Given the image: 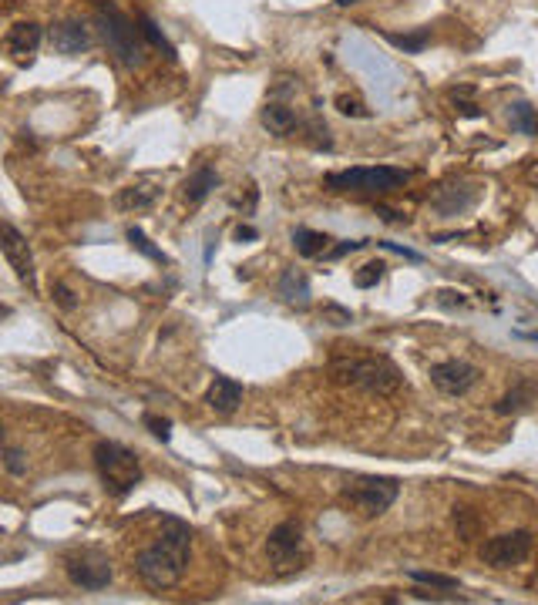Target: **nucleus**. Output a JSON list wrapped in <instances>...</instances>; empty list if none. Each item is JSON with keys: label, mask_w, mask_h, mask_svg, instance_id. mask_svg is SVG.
Instances as JSON below:
<instances>
[{"label": "nucleus", "mask_w": 538, "mask_h": 605, "mask_svg": "<svg viewBox=\"0 0 538 605\" xmlns=\"http://www.w3.org/2000/svg\"><path fill=\"white\" fill-rule=\"evenodd\" d=\"M193 558V529L175 515L162 518V535L135 555V575L152 592L175 589Z\"/></svg>", "instance_id": "obj_1"}, {"label": "nucleus", "mask_w": 538, "mask_h": 605, "mask_svg": "<svg viewBox=\"0 0 538 605\" xmlns=\"http://www.w3.org/2000/svg\"><path fill=\"white\" fill-rule=\"evenodd\" d=\"M330 377L340 387H354L373 397H390L404 387L398 367L377 353H336L330 360Z\"/></svg>", "instance_id": "obj_2"}, {"label": "nucleus", "mask_w": 538, "mask_h": 605, "mask_svg": "<svg viewBox=\"0 0 538 605\" xmlns=\"http://www.w3.org/2000/svg\"><path fill=\"white\" fill-rule=\"evenodd\" d=\"M94 21H98V31H102L104 44H108V51H112V58H115L118 65L125 67V71H135V67L145 65V40H141L145 34H141V27H135V21L118 4L98 0Z\"/></svg>", "instance_id": "obj_3"}, {"label": "nucleus", "mask_w": 538, "mask_h": 605, "mask_svg": "<svg viewBox=\"0 0 538 605\" xmlns=\"http://www.w3.org/2000/svg\"><path fill=\"white\" fill-rule=\"evenodd\" d=\"M94 467H98L104 491L115 494V498L131 494L141 485V477H145L139 454L125 448V444H118V440H98L94 444Z\"/></svg>", "instance_id": "obj_4"}, {"label": "nucleus", "mask_w": 538, "mask_h": 605, "mask_svg": "<svg viewBox=\"0 0 538 605\" xmlns=\"http://www.w3.org/2000/svg\"><path fill=\"white\" fill-rule=\"evenodd\" d=\"M410 182L408 168H394V165H354V168H340L330 172L323 185L330 192H394L400 185Z\"/></svg>", "instance_id": "obj_5"}, {"label": "nucleus", "mask_w": 538, "mask_h": 605, "mask_svg": "<svg viewBox=\"0 0 538 605\" xmlns=\"http://www.w3.org/2000/svg\"><path fill=\"white\" fill-rule=\"evenodd\" d=\"M398 494L400 481L384 475H360L354 481H346L344 491H340V498L363 518H381L384 512H390V504L398 502Z\"/></svg>", "instance_id": "obj_6"}, {"label": "nucleus", "mask_w": 538, "mask_h": 605, "mask_svg": "<svg viewBox=\"0 0 538 605\" xmlns=\"http://www.w3.org/2000/svg\"><path fill=\"white\" fill-rule=\"evenodd\" d=\"M266 558L269 565L280 575H293L307 562V548H303V525L296 518H286L276 529L269 531L266 538Z\"/></svg>", "instance_id": "obj_7"}, {"label": "nucleus", "mask_w": 538, "mask_h": 605, "mask_svg": "<svg viewBox=\"0 0 538 605\" xmlns=\"http://www.w3.org/2000/svg\"><path fill=\"white\" fill-rule=\"evenodd\" d=\"M65 572L71 585H77L81 592H102L115 579L112 558L98 548H81V552L65 555Z\"/></svg>", "instance_id": "obj_8"}, {"label": "nucleus", "mask_w": 538, "mask_h": 605, "mask_svg": "<svg viewBox=\"0 0 538 605\" xmlns=\"http://www.w3.org/2000/svg\"><path fill=\"white\" fill-rule=\"evenodd\" d=\"M532 548H535V535L518 529V531L495 535V538H485L481 548H478V558L491 568H512V565H522L528 555H532Z\"/></svg>", "instance_id": "obj_9"}, {"label": "nucleus", "mask_w": 538, "mask_h": 605, "mask_svg": "<svg viewBox=\"0 0 538 605\" xmlns=\"http://www.w3.org/2000/svg\"><path fill=\"white\" fill-rule=\"evenodd\" d=\"M0 249H4V259H7V266L13 270V276H17L31 293H38V270H34L31 245H27V239L21 236V229L11 226V222L0 226Z\"/></svg>", "instance_id": "obj_10"}, {"label": "nucleus", "mask_w": 538, "mask_h": 605, "mask_svg": "<svg viewBox=\"0 0 538 605\" xmlns=\"http://www.w3.org/2000/svg\"><path fill=\"white\" fill-rule=\"evenodd\" d=\"M478 380H481V370L468 360H441L431 367V384L444 397H464Z\"/></svg>", "instance_id": "obj_11"}, {"label": "nucleus", "mask_w": 538, "mask_h": 605, "mask_svg": "<svg viewBox=\"0 0 538 605\" xmlns=\"http://www.w3.org/2000/svg\"><path fill=\"white\" fill-rule=\"evenodd\" d=\"M48 40H51L54 51L65 54V58H77L81 51L91 48V34L81 21H54L48 27Z\"/></svg>", "instance_id": "obj_12"}, {"label": "nucleus", "mask_w": 538, "mask_h": 605, "mask_svg": "<svg viewBox=\"0 0 538 605\" xmlns=\"http://www.w3.org/2000/svg\"><path fill=\"white\" fill-rule=\"evenodd\" d=\"M481 199V189L478 185H441L435 195H431V206L441 212V216H462L468 209H474V202Z\"/></svg>", "instance_id": "obj_13"}, {"label": "nucleus", "mask_w": 538, "mask_h": 605, "mask_svg": "<svg viewBox=\"0 0 538 605\" xmlns=\"http://www.w3.org/2000/svg\"><path fill=\"white\" fill-rule=\"evenodd\" d=\"M205 404H209V411L229 417V414H236L239 404H243V384L226 374H216L212 384H209V390H205Z\"/></svg>", "instance_id": "obj_14"}, {"label": "nucleus", "mask_w": 538, "mask_h": 605, "mask_svg": "<svg viewBox=\"0 0 538 605\" xmlns=\"http://www.w3.org/2000/svg\"><path fill=\"white\" fill-rule=\"evenodd\" d=\"M40 38H44V27L40 24H34V21H17V24L7 31L4 44H7V54H11V58L24 61V58H31V54L40 48Z\"/></svg>", "instance_id": "obj_15"}, {"label": "nucleus", "mask_w": 538, "mask_h": 605, "mask_svg": "<svg viewBox=\"0 0 538 605\" xmlns=\"http://www.w3.org/2000/svg\"><path fill=\"white\" fill-rule=\"evenodd\" d=\"M276 293L286 307H296V309H307L309 307V297H313V289H309V276L303 270H282L280 283H276Z\"/></svg>", "instance_id": "obj_16"}, {"label": "nucleus", "mask_w": 538, "mask_h": 605, "mask_svg": "<svg viewBox=\"0 0 538 605\" xmlns=\"http://www.w3.org/2000/svg\"><path fill=\"white\" fill-rule=\"evenodd\" d=\"M158 195H162V189L155 182H135V185H125L118 192L115 206L121 212H145V209H152L158 202Z\"/></svg>", "instance_id": "obj_17"}, {"label": "nucleus", "mask_w": 538, "mask_h": 605, "mask_svg": "<svg viewBox=\"0 0 538 605\" xmlns=\"http://www.w3.org/2000/svg\"><path fill=\"white\" fill-rule=\"evenodd\" d=\"M259 121H263V129L269 135H276V138H286V135H293L296 125H300V118H296L293 108H286L280 102H269L263 104V111H259Z\"/></svg>", "instance_id": "obj_18"}, {"label": "nucleus", "mask_w": 538, "mask_h": 605, "mask_svg": "<svg viewBox=\"0 0 538 605\" xmlns=\"http://www.w3.org/2000/svg\"><path fill=\"white\" fill-rule=\"evenodd\" d=\"M219 185V175H216V168H195L193 175L185 179V185H182V199L189 202V206H202L205 199L212 195V189Z\"/></svg>", "instance_id": "obj_19"}, {"label": "nucleus", "mask_w": 538, "mask_h": 605, "mask_svg": "<svg viewBox=\"0 0 538 605\" xmlns=\"http://www.w3.org/2000/svg\"><path fill=\"white\" fill-rule=\"evenodd\" d=\"M330 236L327 232H317V229H307V226H296L293 229V245L300 256L307 259H317V256H327L330 253Z\"/></svg>", "instance_id": "obj_20"}, {"label": "nucleus", "mask_w": 538, "mask_h": 605, "mask_svg": "<svg viewBox=\"0 0 538 605\" xmlns=\"http://www.w3.org/2000/svg\"><path fill=\"white\" fill-rule=\"evenodd\" d=\"M535 394H538V387H535V380H518V384L505 394V397L495 404V411L498 414H522L528 407V404H535Z\"/></svg>", "instance_id": "obj_21"}, {"label": "nucleus", "mask_w": 538, "mask_h": 605, "mask_svg": "<svg viewBox=\"0 0 538 605\" xmlns=\"http://www.w3.org/2000/svg\"><path fill=\"white\" fill-rule=\"evenodd\" d=\"M451 521H454V531H458V538H462V541H478V538H481L485 521H481V515H478L474 508L454 504V508H451Z\"/></svg>", "instance_id": "obj_22"}, {"label": "nucleus", "mask_w": 538, "mask_h": 605, "mask_svg": "<svg viewBox=\"0 0 538 605\" xmlns=\"http://www.w3.org/2000/svg\"><path fill=\"white\" fill-rule=\"evenodd\" d=\"M508 125H512V131H518V135L538 138V108L528 102L508 104Z\"/></svg>", "instance_id": "obj_23"}, {"label": "nucleus", "mask_w": 538, "mask_h": 605, "mask_svg": "<svg viewBox=\"0 0 538 605\" xmlns=\"http://www.w3.org/2000/svg\"><path fill=\"white\" fill-rule=\"evenodd\" d=\"M394 48H400L404 54H421L424 51V44L431 40V31L427 27H421V31H414V34H394V31H387L384 34Z\"/></svg>", "instance_id": "obj_24"}, {"label": "nucleus", "mask_w": 538, "mask_h": 605, "mask_svg": "<svg viewBox=\"0 0 538 605\" xmlns=\"http://www.w3.org/2000/svg\"><path fill=\"white\" fill-rule=\"evenodd\" d=\"M139 27H141V34H145V40H148L152 48H158V51H166L168 61H175V48L168 44V38H166V34H162V31H158V24H155V21H152V17H148V13H141V17H139Z\"/></svg>", "instance_id": "obj_25"}, {"label": "nucleus", "mask_w": 538, "mask_h": 605, "mask_svg": "<svg viewBox=\"0 0 538 605\" xmlns=\"http://www.w3.org/2000/svg\"><path fill=\"white\" fill-rule=\"evenodd\" d=\"M129 243L135 245V249H139L141 256H148V259H155V262H162V266H168V256H166V253H162L158 245H152V239H148V236H145V232H141V229H135V226H131V229H129Z\"/></svg>", "instance_id": "obj_26"}, {"label": "nucleus", "mask_w": 538, "mask_h": 605, "mask_svg": "<svg viewBox=\"0 0 538 605\" xmlns=\"http://www.w3.org/2000/svg\"><path fill=\"white\" fill-rule=\"evenodd\" d=\"M410 582H417V585H431V589H444V592H451V589H458L462 582L451 579V575H441V572H421V568H414L410 572Z\"/></svg>", "instance_id": "obj_27"}, {"label": "nucleus", "mask_w": 538, "mask_h": 605, "mask_svg": "<svg viewBox=\"0 0 538 605\" xmlns=\"http://www.w3.org/2000/svg\"><path fill=\"white\" fill-rule=\"evenodd\" d=\"M384 262L381 259H373V262H367V266H360V272L354 276V283L360 286V289H371V286H377L381 280H384Z\"/></svg>", "instance_id": "obj_28"}, {"label": "nucleus", "mask_w": 538, "mask_h": 605, "mask_svg": "<svg viewBox=\"0 0 538 605\" xmlns=\"http://www.w3.org/2000/svg\"><path fill=\"white\" fill-rule=\"evenodd\" d=\"M4 467H7V475L13 477L27 475V454L21 451V448H13V444H7V448H4Z\"/></svg>", "instance_id": "obj_29"}, {"label": "nucleus", "mask_w": 538, "mask_h": 605, "mask_svg": "<svg viewBox=\"0 0 538 605\" xmlns=\"http://www.w3.org/2000/svg\"><path fill=\"white\" fill-rule=\"evenodd\" d=\"M141 424L148 427V431H152V434L158 440H162V444H168V440H172V421H168V417H158V414H145V417H141Z\"/></svg>", "instance_id": "obj_30"}, {"label": "nucleus", "mask_w": 538, "mask_h": 605, "mask_svg": "<svg viewBox=\"0 0 538 605\" xmlns=\"http://www.w3.org/2000/svg\"><path fill=\"white\" fill-rule=\"evenodd\" d=\"M336 108H340V115L346 118H371V111L363 108L360 98H350V94H336Z\"/></svg>", "instance_id": "obj_31"}, {"label": "nucleus", "mask_w": 538, "mask_h": 605, "mask_svg": "<svg viewBox=\"0 0 538 605\" xmlns=\"http://www.w3.org/2000/svg\"><path fill=\"white\" fill-rule=\"evenodd\" d=\"M367 245H373V239H354V243H340V245H334V249L327 253V259H344V256H350V253H357V249H367Z\"/></svg>", "instance_id": "obj_32"}, {"label": "nucleus", "mask_w": 538, "mask_h": 605, "mask_svg": "<svg viewBox=\"0 0 538 605\" xmlns=\"http://www.w3.org/2000/svg\"><path fill=\"white\" fill-rule=\"evenodd\" d=\"M373 245H381V249H387V253H398L400 259H408V262H421V253H414V249H408V245H398V243H373Z\"/></svg>", "instance_id": "obj_33"}, {"label": "nucleus", "mask_w": 538, "mask_h": 605, "mask_svg": "<svg viewBox=\"0 0 538 605\" xmlns=\"http://www.w3.org/2000/svg\"><path fill=\"white\" fill-rule=\"evenodd\" d=\"M54 299H58V307L75 309V293H71L65 283H54Z\"/></svg>", "instance_id": "obj_34"}, {"label": "nucleus", "mask_w": 538, "mask_h": 605, "mask_svg": "<svg viewBox=\"0 0 538 605\" xmlns=\"http://www.w3.org/2000/svg\"><path fill=\"white\" fill-rule=\"evenodd\" d=\"M327 316H334V320H336V326H344V323H350V320H354V316H350L346 309H336V307H330V309H327Z\"/></svg>", "instance_id": "obj_35"}, {"label": "nucleus", "mask_w": 538, "mask_h": 605, "mask_svg": "<svg viewBox=\"0 0 538 605\" xmlns=\"http://www.w3.org/2000/svg\"><path fill=\"white\" fill-rule=\"evenodd\" d=\"M236 239H239V243H243V239H256V229H253V226H239V229H236Z\"/></svg>", "instance_id": "obj_36"}, {"label": "nucleus", "mask_w": 538, "mask_h": 605, "mask_svg": "<svg viewBox=\"0 0 538 605\" xmlns=\"http://www.w3.org/2000/svg\"><path fill=\"white\" fill-rule=\"evenodd\" d=\"M377 216H384L387 222H400V216L398 212H390V209H377Z\"/></svg>", "instance_id": "obj_37"}, {"label": "nucleus", "mask_w": 538, "mask_h": 605, "mask_svg": "<svg viewBox=\"0 0 538 605\" xmlns=\"http://www.w3.org/2000/svg\"><path fill=\"white\" fill-rule=\"evenodd\" d=\"M350 4H360V0H336V7H350Z\"/></svg>", "instance_id": "obj_38"}]
</instances>
